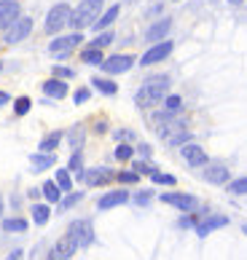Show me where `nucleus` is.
<instances>
[{
	"label": "nucleus",
	"instance_id": "1",
	"mask_svg": "<svg viewBox=\"0 0 247 260\" xmlns=\"http://www.w3.org/2000/svg\"><path fill=\"white\" fill-rule=\"evenodd\" d=\"M167 91H169V75H153V78H148V81L137 89L135 105H137V108H142V110L156 108V105L164 102Z\"/></svg>",
	"mask_w": 247,
	"mask_h": 260
},
{
	"label": "nucleus",
	"instance_id": "2",
	"mask_svg": "<svg viewBox=\"0 0 247 260\" xmlns=\"http://www.w3.org/2000/svg\"><path fill=\"white\" fill-rule=\"evenodd\" d=\"M100 14H102V0H81L70 14V27L75 32H81L97 22Z\"/></svg>",
	"mask_w": 247,
	"mask_h": 260
},
{
	"label": "nucleus",
	"instance_id": "3",
	"mask_svg": "<svg viewBox=\"0 0 247 260\" xmlns=\"http://www.w3.org/2000/svg\"><path fill=\"white\" fill-rule=\"evenodd\" d=\"M70 14H73V8H70L68 3H56V6H51V11L46 14L43 30L49 32V35H56V32H62L65 27L70 24Z\"/></svg>",
	"mask_w": 247,
	"mask_h": 260
},
{
	"label": "nucleus",
	"instance_id": "4",
	"mask_svg": "<svg viewBox=\"0 0 247 260\" xmlns=\"http://www.w3.org/2000/svg\"><path fill=\"white\" fill-rule=\"evenodd\" d=\"M30 32H33V19L30 16H19L16 22L3 32V41L8 46H16V43H22L24 38H30Z\"/></svg>",
	"mask_w": 247,
	"mask_h": 260
},
{
	"label": "nucleus",
	"instance_id": "5",
	"mask_svg": "<svg viewBox=\"0 0 247 260\" xmlns=\"http://www.w3.org/2000/svg\"><path fill=\"white\" fill-rule=\"evenodd\" d=\"M68 234L78 242V247H91L94 244V225L91 220H73V223L68 225Z\"/></svg>",
	"mask_w": 247,
	"mask_h": 260
},
{
	"label": "nucleus",
	"instance_id": "6",
	"mask_svg": "<svg viewBox=\"0 0 247 260\" xmlns=\"http://www.w3.org/2000/svg\"><path fill=\"white\" fill-rule=\"evenodd\" d=\"M83 41V35L81 32H70V35H59V38H54V41L49 43V51L54 56H59V59H68V54L75 49Z\"/></svg>",
	"mask_w": 247,
	"mask_h": 260
},
{
	"label": "nucleus",
	"instance_id": "7",
	"mask_svg": "<svg viewBox=\"0 0 247 260\" xmlns=\"http://www.w3.org/2000/svg\"><path fill=\"white\" fill-rule=\"evenodd\" d=\"M172 49H175V43H172V41H167V38H164V41L153 43V46H150V49H148L145 54H142L140 64H142V67H150V64H159V62H164L167 56L172 54Z\"/></svg>",
	"mask_w": 247,
	"mask_h": 260
},
{
	"label": "nucleus",
	"instance_id": "8",
	"mask_svg": "<svg viewBox=\"0 0 247 260\" xmlns=\"http://www.w3.org/2000/svg\"><path fill=\"white\" fill-rule=\"evenodd\" d=\"M78 177L86 182L89 188H102V185H108V182L116 180V172L108 169V167H94V169H83Z\"/></svg>",
	"mask_w": 247,
	"mask_h": 260
},
{
	"label": "nucleus",
	"instance_id": "9",
	"mask_svg": "<svg viewBox=\"0 0 247 260\" xmlns=\"http://www.w3.org/2000/svg\"><path fill=\"white\" fill-rule=\"evenodd\" d=\"M161 201L164 204H172L175 209L180 212H196L199 209V199L191 196V193H177V190H172V193H161Z\"/></svg>",
	"mask_w": 247,
	"mask_h": 260
},
{
	"label": "nucleus",
	"instance_id": "10",
	"mask_svg": "<svg viewBox=\"0 0 247 260\" xmlns=\"http://www.w3.org/2000/svg\"><path fill=\"white\" fill-rule=\"evenodd\" d=\"M132 64H135V56H129V54H113L108 56V59H102V73H108V75H118V73H127L132 70Z\"/></svg>",
	"mask_w": 247,
	"mask_h": 260
},
{
	"label": "nucleus",
	"instance_id": "11",
	"mask_svg": "<svg viewBox=\"0 0 247 260\" xmlns=\"http://www.w3.org/2000/svg\"><path fill=\"white\" fill-rule=\"evenodd\" d=\"M180 156L186 158V164L191 169H202L210 164V158H207V153L196 145V142H186V145H180Z\"/></svg>",
	"mask_w": 247,
	"mask_h": 260
},
{
	"label": "nucleus",
	"instance_id": "12",
	"mask_svg": "<svg viewBox=\"0 0 247 260\" xmlns=\"http://www.w3.org/2000/svg\"><path fill=\"white\" fill-rule=\"evenodd\" d=\"M19 16H22V3L19 0H0V32H6Z\"/></svg>",
	"mask_w": 247,
	"mask_h": 260
},
{
	"label": "nucleus",
	"instance_id": "13",
	"mask_svg": "<svg viewBox=\"0 0 247 260\" xmlns=\"http://www.w3.org/2000/svg\"><path fill=\"white\" fill-rule=\"evenodd\" d=\"M169 30H172V19L164 16V19H159V22H153V24L148 27L145 41L148 43H159V41H164V38L169 35Z\"/></svg>",
	"mask_w": 247,
	"mask_h": 260
},
{
	"label": "nucleus",
	"instance_id": "14",
	"mask_svg": "<svg viewBox=\"0 0 247 260\" xmlns=\"http://www.w3.org/2000/svg\"><path fill=\"white\" fill-rule=\"evenodd\" d=\"M41 91L49 100H65L68 97V83H65L62 78H49V81L41 83Z\"/></svg>",
	"mask_w": 247,
	"mask_h": 260
},
{
	"label": "nucleus",
	"instance_id": "15",
	"mask_svg": "<svg viewBox=\"0 0 247 260\" xmlns=\"http://www.w3.org/2000/svg\"><path fill=\"white\" fill-rule=\"evenodd\" d=\"M75 249H78V242H75L70 234H65L59 242L54 244V257H56V260H70V257L75 255Z\"/></svg>",
	"mask_w": 247,
	"mask_h": 260
},
{
	"label": "nucleus",
	"instance_id": "16",
	"mask_svg": "<svg viewBox=\"0 0 247 260\" xmlns=\"http://www.w3.org/2000/svg\"><path fill=\"white\" fill-rule=\"evenodd\" d=\"M223 225H229V217H226V215H207L204 220H199V223H196V234L207 236V234H212L215 228H223Z\"/></svg>",
	"mask_w": 247,
	"mask_h": 260
},
{
	"label": "nucleus",
	"instance_id": "17",
	"mask_svg": "<svg viewBox=\"0 0 247 260\" xmlns=\"http://www.w3.org/2000/svg\"><path fill=\"white\" fill-rule=\"evenodd\" d=\"M129 201V190H108L105 196H102L97 201V209H113V207H121V204H127Z\"/></svg>",
	"mask_w": 247,
	"mask_h": 260
},
{
	"label": "nucleus",
	"instance_id": "18",
	"mask_svg": "<svg viewBox=\"0 0 247 260\" xmlns=\"http://www.w3.org/2000/svg\"><path fill=\"white\" fill-rule=\"evenodd\" d=\"M202 177L207 182H212V185H223V182H229V169H226L223 164H207Z\"/></svg>",
	"mask_w": 247,
	"mask_h": 260
},
{
	"label": "nucleus",
	"instance_id": "19",
	"mask_svg": "<svg viewBox=\"0 0 247 260\" xmlns=\"http://www.w3.org/2000/svg\"><path fill=\"white\" fill-rule=\"evenodd\" d=\"M65 137H68L73 150H83V142H86V126H83V123H75V126L65 134Z\"/></svg>",
	"mask_w": 247,
	"mask_h": 260
},
{
	"label": "nucleus",
	"instance_id": "20",
	"mask_svg": "<svg viewBox=\"0 0 247 260\" xmlns=\"http://www.w3.org/2000/svg\"><path fill=\"white\" fill-rule=\"evenodd\" d=\"M54 164H56V156H54V153H35V156H30V167H33V172L51 169Z\"/></svg>",
	"mask_w": 247,
	"mask_h": 260
},
{
	"label": "nucleus",
	"instance_id": "21",
	"mask_svg": "<svg viewBox=\"0 0 247 260\" xmlns=\"http://www.w3.org/2000/svg\"><path fill=\"white\" fill-rule=\"evenodd\" d=\"M118 14H121V6H110L105 14H100V19H97L91 27H94V30H108V27L118 19Z\"/></svg>",
	"mask_w": 247,
	"mask_h": 260
},
{
	"label": "nucleus",
	"instance_id": "22",
	"mask_svg": "<svg viewBox=\"0 0 247 260\" xmlns=\"http://www.w3.org/2000/svg\"><path fill=\"white\" fill-rule=\"evenodd\" d=\"M0 228H3L6 234H24V231H27V220L24 217H3V220H0Z\"/></svg>",
	"mask_w": 247,
	"mask_h": 260
},
{
	"label": "nucleus",
	"instance_id": "23",
	"mask_svg": "<svg viewBox=\"0 0 247 260\" xmlns=\"http://www.w3.org/2000/svg\"><path fill=\"white\" fill-rule=\"evenodd\" d=\"M59 142H62V132H51V134H46V137L41 140V153H54L56 148H59Z\"/></svg>",
	"mask_w": 247,
	"mask_h": 260
},
{
	"label": "nucleus",
	"instance_id": "24",
	"mask_svg": "<svg viewBox=\"0 0 247 260\" xmlns=\"http://www.w3.org/2000/svg\"><path fill=\"white\" fill-rule=\"evenodd\" d=\"M41 190H43L46 201H51V204H59V199H62V188L56 185V180H54V182H51V180H49V182H43V188H41Z\"/></svg>",
	"mask_w": 247,
	"mask_h": 260
},
{
	"label": "nucleus",
	"instance_id": "25",
	"mask_svg": "<svg viewBox=\"0 0 247 260\" xmlns=\"http://www.w3.org/2000/svg\"><path fill=\"white\" fill-rule=\"evenodd\" d=\"M102 59H105V56H102V49H94V46H86V49L81 51V62H86V64H102Z\"/></svg>",
	"mask_w": 247,
	"mask_h": 260
},
{
	"label": "nucleus",
	"instance_id": "26",
	"mask_svg": "<svg viewBox=\"0 0 247 260\" xmlns=\"http://www.w3.org/2000/svg\"><path fill=\"white\" fill-rule=\"evenodd\" d=\"M91 83H94V89L102 91V94H108V97H113V94L118 91V83H113L110 78H91Z\"/></svg>",
	"mask_w": 247,
	"mask_h": 260
},
{
	"label": "nucleus",
	"instance_id": "27",
	"mask_svg": "<svg viewBox=\"0 0 247 260\" xmlns=\"http://www.w3.org/2000/svg\"><path fill=\"white\" fill-rule=\"evenodd\" d=\"M30 212H33V220H35L38 225H46V223H49V217H51V209L46 207V204H33Z\"/></svg>",
	"mask_w": 247,
	"mask_h": 260
},
{
	"label": "nucleus",
	"instance_id": "28",
	"mask_svg": "<svg viewBox=\"0 0 247 260\" xmlns=\"http://www.w3.org/2000/svg\"><path fill=\"white\" fill-rule=\"evenodd\" d=\"M56 185H59L65 193L73 190V177H70V169H56Z\"/></svg>",
	"mask_w": 247,
	"mask_h": 260
},
{
	"label": "nucleus",
	"instance_id": "29",
	"mask_svg": "<svg viewBox=\"0 0 247 260\" xmlns=\"http://www.w3.org/2000/svg\"><path fill=\"white\" fill-rule=\"evenodd\" d=\"M113 41H116V35H113L110 30H102L97 38H94V41L89 43V46H94V49H105V46H110Z\"/></svg>",
	"mask_w": 247,
	"mask_h": 260
},
{
	"label": "nucleus",
	"instance_id": "30",
	"mask_svg": "<svg viewBox=\"0 0 247 260\" xmlns=\"http://www.w3.org/2000/svg\"><path fill=\"white\" fill-rule=\"evenodd\" d=\"M83 199V193L78 190V193H68L65 199H59V212H68V209H73L75 204H78V201Z\"/></svg>",
	"mask_w": 247,
	"mask_h": 260
},
{
	"label": "nucleus",
	"instance_id": "31",
	"mask_svg": "<svg viewBox=\"0 0 247 260\" xmlns=\"http://www.w3.org/2000/svg\"><path fill=\"white\" fill-rule=\"evenodd\" d=\"M229 193L231 196H247V177H239V180L229 182Z\"/></svg>",
	"mask_w": 247,
	"mask_h": 260
},
{
	"label": "nucleus",
	"instance_id": "32",
	"mask_svg": "<svg viewBox=\"0 0 247 260\" xmlns=\"http://www.w3.org/2000/svg\"><path fill=\"white\" fill-rule=\"evenodd\" d=\"M164 110L172 113V115H177L180 110H183V100L175 97V94H172V97H164Z\"/></svg>",
	"mask_w": 247,
	"mask_h": 260
},
{
	"label": "nucleus",
	"instance_id": "33",
	"mask_svg": "<svg viewBox=\"0 0 247 260\" xmlns=\"http://www.w3.org/2000/svg\"><path fill=\"white\" fill-rule=\"evenodd\" d=\"M113 156H116V161H132V156H135V148L123 142V145L116 148V153H113Z\"/></svg>",
	"mask_w": 247,
	"mask_h": 260
},
{
	"label": "nucleus",
	"instance_id": "34",
	"mask_svg": "<svg viewBox=\"0 0 247 260\" xmlns=\"http://www.w3.org/2000/svg\"><path fill=\"white\" fill-rule=\"evenodd\" d=\"M30 108H33V100L30 97H19L14 102V113L16 115H27V113H30Z\"/></svg>",
	"mask_w": 247,
	"mask_h": 260
},
{
	"label": "nucleus",
	"instance_id": "35",
	"mask_svg": "<svg viewBox=\"0 0 247 260\" xmlns=\"http://www.w3.org/2000/svg\"><path fill=\"white\" fill-rule=\"evenodd\" d=\"M68 169L70 172H83V156H81V150H73V156H70V161H68Z\"/></svg>",
	"mask_w": 247,
	"mask_h": 260
},
{
	"label": "nucleus",
	"instance_id": "36",
	"mask_svg": "<svg viewBox=\"0 0 247 260\" xmlns=\"http://www.w3.org/2000/svg\"><path fill=\"white\" fill-rule=\"evenodd\" d=\"M135 172H137V175H156V167H153V164H148V161H135Z\"/></svg>",
	"mask_w": 247,
	"mask_h": 260
},
{
	"label": "nucleus",
	"instance_id": "37",
	"mask_svg": "<svg viewBox=\"0 0 247 260\" xmlns=\"http://www.w3.org/2000/svg\"><path fill=\"white\" fill-rule=\"evenodd\" d=\"M116 180H118V182H123V185H135V182L140 180V175H137V172H118Z\"/></svg>",
	"mask_w": 247,
	"mask_h": 260
},
{
	"label": "nucleus",
	"instance_id": "38",
	"mask_svg": "<svg viewBox=\"0 0 247 260\" xmlns=\"http://www.w3.org/2000/svg\"><path fill=\"white\" fill-rule=\"evenodd\" d=\"M150 180H153L156 185H175V182H177L172 175H161V172H156V175H150Z\"/></svg>",
	"mask_w": 247,
	"mask_h": 260
},
{
	"label": "nucleus",
	"instance_id": "39",
	"mask_svg": "<svg viewBox=\"0 0 247 260\" xmlns=\"http://www.w3.org/2000/svg\"><path fill=\"white\" fill-rule=\"evenodd\" d=\"M150 199H153V190H142V193H137V196H135V204L145 207V204H150Z\"/></svg>",
	"mask_w": 247,
	"mask_h": 260
},
{
	"label": "nucleus",
	"instance_id": "40",
	"mask_svg": "<svg viewBox=\"0 0 247 260\" xmlns=\"http://www.w3.org/2000/svg\"><path fill=\"white\" fill-rule=\"evenodd\" d=\"M54 75H56V78H73V70H70V67H62V64H56L54 67Z\"/></svg>",
	"mask_w": 247,
	"mask_h": 260
},
{
	"label": "nucleus",
	"instance_id": "41",
	"mask_svg": "<svg viewBox=\"0 0 247 260\" xmlns=\"http://www.w3.org/2000/svg\"><path fill=\"white\" fill-rule=\"evenodd\" d=\"M89 97H91V91H89V89H78V91H75V97H73V100H75V105H83V102H86Z\"/></svg>",
	"mask_w": 247,
	"mask_h": 260
},
{
	"label": "nucleus",
	"instance_id": "42",
	"mask_svg": "<svg viewBox=\"0 0 247 260\" xmlns=\"http://www.w3.org/2000/svg\"><path fill=\"white\" fill-rule=\"evenodd\" d=\"M3 260H24V252H22V249H14V252H8Z\"/></svg>",
	"mask_w": 247,
	"mask_h": 260
},
{
	"label": "nucleus",
	"instance_id": "43",
	"mask_svg": "<svg viewBox=\"0 0 247 260\" xmlns=\"http://www.w3.org/2000/svg\"><path fill=\"white\" fill-rule=\"evenodd\" d=\"M116 137H118V140H135V132H127V129H121V132H116Z\"/></svg>",
	"mask_w": 247,
	"mask_h": 260
},
{
	"label": "nucleus",
	"instance_id": "44",
	"mask_svg": "<svg viewBox=\"0 0 247 260\" xmlns=\"http://www.w3.org/2000/svg\"><path fill=\"white\" fill-rule=\"evenodd\" d=\"M137 148H140V156H142V158L150 156V145H137Z\"/></svg>",
	"mask_w": 247,
	"mask_h": 260
},
{
	"label": "nucleus",
	"instance_id": "45",
	"mask_svg": "<svg viewBox=\"0 0 247 260\" xmlns=\"http://www.w3.org/2000/svg\"><path fill=\"white\" fill-rule=\"evenodd\" d=\"M11 102V97H8V91H0V108H3V105H8Z\"/></svg>",
	"mask_w": 247,
	"mask_h": 260
},
{
	"label": "nucleus",
	"instance_id": "46",
	"mask_svg": "<svg viewBox=\"0 0 247 260\" xmlns=\"http://www.w3.org/2000/svg\"><path fill=\"white\" fill-rule=\"evenodd\" d=\"M105 129H108V123H105V121H97V132L102 134V132H105Z\"/></svg>",
	"mask_w": 247,
	"mask_h": 260
},
{
	"label": "nucleus",
	"instance_id": "47",
	"mask_svg": "<svg viewBox=\"0 0 247 260\" xmlns=\"http://www.w3.org/2000/svg\"><path fill=\"white\" fill-rule=\"evenodd\" d=\"M3 212H6V201H3V196H0V220H3Z\"/></svg>",
	"mask_w": 247,
	"mask_h": 260
},
{
	"label": "nucleus",
	"instance_id": "48",
	"mask_svg": "<svg viewBox=\"0 0 247 260\" xmlns=\"http://www.w3.org/2000/svg\"><path fill=\"white\" fill-rule=\"evenodd\" d=\"M229 3H231V6H242V3H244V0H229Z\"/></svg>",
	"mask_w": 247,
	"mask_h": 260
},
{
	"label": "nucleus",
	"instance_id": "49",
	"mask_svg": "<svg viewBox=\"0 0 247 260\" xmlns=\"http://www.w3.org/2000/svg\"><path fill=\"white\" fill-rule=\"evenodd\" d=\"M0 73H3V62H0Z\"/></svg>",
	"mask_w": 247,
	"mask_h": 260
},
{
	"label": "nucleus",
	"instance_id": "50",
	"mask_svg": "<svg viewBox=\"0 0 247 260\" xmlns=\"http://www.w3.org/2000/svg\"><path fill=\"white\" fill-rule=\"evenodd\" d=\"M177 3H180V0H177Z\"/></svg>",
	"mask_w": 247,
	"mask_h": 260
}]
</instances>
